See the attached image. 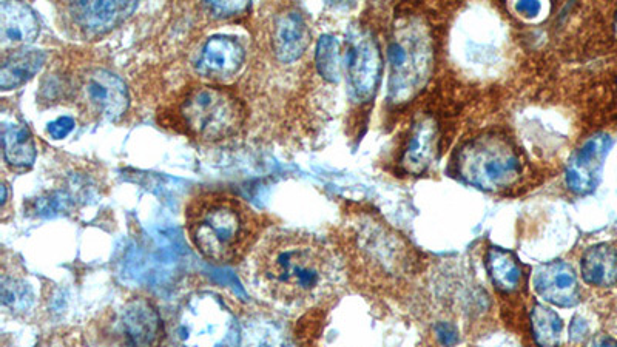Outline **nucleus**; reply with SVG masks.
I'll return each instance as SVG.
<instances>
[{"label": "nucleus", "mask_w": 617, "mask_h": 347, "mask_svg": "<svg viewBox=\"0 0 617 347\" xmlns=\"http://www.w3.org/2000/svg\"><path fill=\"white\" fill-rule=\"evenodd\" d=\"M253 266L261 290L287 304L314 303L340 280L331 250L311 236L292 232L266 236L255 252Z\"/></svg>", "instance_id": "obj_1"}, {"label": "nucleus", "mask_w": 617, "mask_h": 347, "mask_svg": "<svg viewBox=\"0 0 617 347\" xmlns=\"http://www.w3.org/2000/svg\"><path fill=\"white\" fill-rule=\"evenodd\" d=\"M186 230L206 260L229 264L240 260L257 240L258 216L238 196L204 192L186 209Z\"/></svg>", "instance_id": "obj_2"}, {"label": "nucleus", "mask_w": 617, "mask_h": 347, "mask_svg": "<svg viewBox=\"0 0 617 347\" xmlns=\"http://www.w3.org/2000/svg\"><path fill=\"white\" fill-rule=\"evenodd\" d=\"M388 62L389 98L395 104L409 101L425 87L434 64V47L422 21L411 19L395 28Z\"/></svg>", "instance_id": "obj_3"}, {"label": "nucleus", "mask_w": 617, "mask_h": 347, "mask_svg": "<svg viewBox=\"0 0 617 347\" xmlns=\"http://www.w3.org/2000/svg\"><path fill=\"white\" fill-rule=\"evenodd\" d=\"M179 115L196 139L224 141L238 135L246 122V107L235 93L216 85L190 88L179 104Z\"/></svg>", "instance_id": "obj_4"}, {"label": "nucleus", "mask_w": 617, "mask_h": 347, "mask_svg": "<svg viewBox=\"0 0 617 347\" xmlns=\"http://www.w3.org/2000/svg\"><path fill=\"white\" fill-rule=\"evenodd\" d=\"M175 331L183 347H241L243 343L237 317L212 292H199L184 301Z\"/></svg>", "instance_id": "obj_5"}, {"label": "nucleus", "mask_w": 617, "mask_h": 347, "mask_svg": "<svg viewBox=\"0 0 617 347\" xmlns=\"http://www.w3.org/2000/svg\"><path fill=\"white\" fill-rule=\"evenodd\" d=\"M457 172L463 181L485 192H499L519 181L522 161L510 141L497 135L469 141L457 156Z\"/></svg>", "instance_id": "obj_6"}, {"label": "nucleus", "mask_w": 617, "mask_h": 347, "mask_svg": "<svg viewBox=\"0 0 617 347\" xmlns=\"http://www.w3.org/2000/svg\"><path fill=\"white\" fill-rule=\"evenodd\" d=\"M62 10L71 33L95 41L124 24L138 10V2H68Z\"/></svg>", "instance_id": "obj_7"}, {"label": "nucleus", "mask_w": 617, "mask_h": 347, "mask_svg": "<svg viewBox=\"0 0 617 347\" xmlns=\"http://www.w3.org/2000/svg\"><path fill=\"white\" fill-rule=\"evenodd\" d=\"M79 99L88 113L105 121H118L129 108V90L112 71L95 68L79 82Z\"/></svg>", "instance_id": "obj_8"}, {"label": "nucleus", "mask_w": 617, "mask_h": 347, "mask_svg": "<svg viewBox=\"0 0 617 347\" xmlns=\"http://www.w3.org/2000/svg\"><path fill=\"white\" fill-rule=\"evenodd\" d=\"M116 334L122 347H158L164 324L158 307L147 298H132L119 310Z\"/></svg>", "instance_id": "obj_9"}, {"label": "nucleus", "mask_w": 617, "mask_h": 347, "mask_svg": "<svg viewBox=\"0 0 617 347\" xmlns=\"http://www.w3.org/2000/svg\"><path fill=\"white\" fill-rule=\"evenodd\" d=\"M349 85L358 101L368 102L375 96L380 84L383 61L377 42L369 36H360L349 45L346 56Z\"/></svg>", "instance_id": "obj_10"}, {"label": "nucleus", "mask_w": 617, "mask_h": 347, "mask_svg": "<svg viewBox=\"0 0 617 347\" xmlns=\"http://www.w3.org/2000/svg\"><path fill=\"white\" fill-rule=\"evenodd\" d=\"M611 141L608 135H596L588 139L568 162L565 179L571 192L587 195L596 189L601 181L605 159L610 153Z\"/></svg>", "instance_id": "obj_11"}, {"label": "nucleus", "mask_w": 617, "mask_h": 347, "mask_svg": "<svg viewBox=\"0 0 617 347\" xmlns=\"http://www.w3.org/2000/svg\"><path fill=\"white\" fill-rule=\"evenodd\" d=\"M246 53L243 45L230 36H212L207 39L201 54H199L196 71L203 78L230 79L237 75L243 67Z\"/></svg>", "instance_id": "obj_12"}, {"label": "nucleus", "mask_w": 617, "mask_h": 347, "mask_svg": "<svg viewBox=\"0 0 617 347\" xmlns=\"http://www.w3.org/2000/svg\"><path fill=\"white\" fill-rule=\"evenodd\" d=\"M533 283L537 294L554 306L573 307L579 303L576 273L565 261H551L537 267Z\"/></svg>", "instance_id": "obj_13"}, {"label": "nucleus", "mask_w": 617, "mask_h": 347, "mask_svg": "<svg viewBox=\"0 0 617 347\" xmlns=\"http://www.w3.org/2000/svg\"><path fill=\"white\" fill-rule=\"evenodd\" d=\"M41 31L38 14L24 2L0 4V45L4 50L25 48L36 41Z\"/></svg>", "instance_id": "obj_14"}, {"label": "nucleus", "mask_w": 617, "mask_h": 347, "mask_svg": "<svg viewBox=\"0 0 617 347\" xmlns=\"http://www.w3.org/2000/svg\"><path fill=\"white\" fill-rule=\"evenodd\" d=\"M311 44L306 21L297 11L281 14L275 22L274 50L278 61L292 64L303 56Z\"/></svg>", "instance_id": "obj_15"}, {"label": "nucleus", "mask_w": 617, "mask_h": 347, "mask_svg": "<svg viewBox=\"0 0 617 347\" xmlns=\"http://www.w3.org/2000/svg\"><path fill=\"white\" fill-rule=\"evenodd\" d=\"M47 54L36 48H19L5 54L0 67V88L14 90L33 79L44 67Z\"/></svg>", "instance_id": "obj_16"}, {"label": "nucleus", "mask_w": 617, "mask_h": 347, "mask_svg": "<svg viewBox=\"0 0 617 347\" xmlns=\"http://www.w3.org/2000/svg\"><path fill=\"white\" fill-rule=\"evenodd\" d=\"M437 149V127L432 119H422L415 124L403 155L402 166L411 175H422L431 166Z\"/></svg>", "instance_id": "obj_17"}, {"label": "nucleus", "mask_w": 617, "mask_h": 347, "mask_svg": "<svg viewBox=\"0 0 617 347\" xmlns=\"http://www.w3.org/2000/svg\"><path fill=\"white\" fill-rule=\"evenodd\" d=\"M582 277L591 286L611 287L617 284V250L608 244L590 247L580 263Z\"/></svg>", "instance_id": "obj_18"}, {"label": "nucleus", "mask_w": 617, "mask_h": 347, "mask_svg": "<svg viewBox=\"0 0 617 347\" xmlns=\"http://www.w3.org/2000/svg\"><path fill=\"white\" fill-rule=\"evenodd\" d=\"M2 147L8 166L13 169H30L38 158L36 142L28 127L22 124L5 125Z\"/></svg>", "instance_id": "obj_19"}, {"label": "nucleus", "mask_w": 617, "mask_h": 347, "mask_svg": "<svg viewBox=\"0 0 617 347\" xmlns=\"http://www.w3.org/2000/svg\"><path fill=\"white\" fill-rule=\"evenodd\" d=\"M489 277L503 292H513L522 280V267L510 250L491 247L486 255Z\"/></svg>", "instance_id": "obj_20"}, {"label": "nucleus", "mask_w": 617, "mask_h": 347, "mask_svg": "<svg viewBox=\"0 0 617 347\" xmlns=\"http://www.w3.org/2000/svg\"><path fill=\"white\" fill-rule=\"evenodd\" d=\"M534 340L539 347H557L562 335V318L550 307L536 304L531 312Z\"/></svg>", "instance_id": "obj_21"}, {"label": "nucleus", "mask_w": 617, "mask_h": 347, "mask_svg": "<svg viewBox=\"0 0 617 347\" xmlns=\"http://www.w3.org/2000/svg\"><path fill=\"white\" fill-rule=\"evenodd\" d=\"M318 73L329 82L340 81L341 76V53L340 44L334 36L324 34L321 36L315 53Z\"/></svg>", "instance_id": "obj_22"}, {"label": "nucleus", "mask_w": 617, "mask_h": 347, "mask_svg": "<svg viewBox=\"0 0 617 347\" xmlns=\"http://www.w3.org/2000/svg\"><path fill=\"white\" fill-rule=\"evenodd\" d=\"M33 292L24 280L8 277L4 273L2 278V303L14 312H25L33 304Z\"/></svg>", "instance_id": "obj_23"}, {"label": "nucleus", "mask_w": 617, "mask_h": 347, "mask_svg": "<svg viewBox=\"0 0 617 347\" xmlns=\"http://www.w3.org/2000/svg\"><path fill=\"white\" fill-rule=\"evenodd\" d=\"M244 347H294L280 332L274 329H260L246 337Z\"/></svg>", "instance_id": "obj_24"}, {"label": "nucleus", "mask_w": 617, "mask_h": 347, "mask_svg": "<svg viewBox=\"0 0 617 347\" xmlns=\"http://www.w3.org/2000/svg\"><path fill=\"white\" fill-rule=\"evenodd\" d=\"M204 7L216 19H229V17L241 16V14L247 13L250 8V2H206Z\"/></svg>", "instance_id": "obj_25"}, {"label": "nucleus", "mask_w": 617, "mask_h": 347, "mask_svg": "<svg viewBox=\"0 0 617 347\" xmlns=\"http://www.w3.org/2000/svg\"><path fill=\"white\" fill-rule=\"evenodd\" d=\"M75 125V119L70 116H61L48 124L47 133L53 139H64L75 130Z\"/></svg>", "instance_id": "obj_26"}, {"label": "nucleus", "mask_w": 617, "mask_h": 347, "mask_svg": "<svg viewBox=\"0 0 617 347\" xmlns=\"http://www.w3.org/2000/svg\"><path fill=\"white\" fill-rule=\"evenodd\" d=\"M435 334L439 338L440 343L445 347L456 346L459 343V332L456 327L449 323H439L435 326Z\"/></svg>", "instance_id": "obj_27"}, {"label": "nucleus", "mask_w": 617, "mask_h": 347, "mask_svg": "<svg viewBox=\"0 0 617 347\" xmlns=\"http://www.w3.org/2000/svg\"><path fill=\"white\" fill-rule=\"evenodd\" d=\"M516 10L523 16L534 17L542 10V4L540 2H517Z\"/></svg>", "instance_id": "obj_28"}, {"label": "nucleus", "mask_w": 617, "mask_h": 347, "mask_svg": "<svg viewBox=\"0 0 617 347\" xmlns=\"http://www.w3.org/2000/svg\"><path fill=\"white\" fill-rule=\"evenodd\" d=\"M588 347H617V341L608 337H597L588 344Z\"/></svg>", "instance_id": "obj_29"}, {"label": "nucleus", "mask_w": 617, "mask_h": 347, "mask_svg": "<svg viewBox=\"0 0 617 347\" xmlns=\"http://www.w3.org/2000/svg\"><path fill=\"white\" fill-rule=\"evenodd\" d=\"M5 203H7V186H5L4 182L2 184V206H5Z\"/></svg>", "instance_id": "obj_30"}]
</instances>
